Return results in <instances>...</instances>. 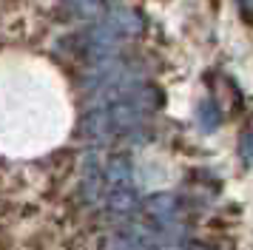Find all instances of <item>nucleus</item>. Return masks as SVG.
Wrapping results in <instances>:
<instances>
[{
  "instance_id": "obj_9",
  "label": "nucleus",
  "mask_w": 253,
  "mask_h": 250,
  "mask_svg": "<svg viewBox=\"0 0 253 250\" xmlns=\"http://www.w3.org/2000/svg\"><path fill=\"white\" fill-rule=\"evenodd\" d=\"M236 3V9H239L242 20L248 23V26H253V0H233Z\"/></svg>"
},
{
  "instance_id": "obj_5",
  "label": "nucleus",
  "mask_w": 253,
  "mask_h": 250,
  "mask_svg": "<svg viewBox=\"0 0 253 250\" xmlns=\"http://www.w3.org/2000/svg\"><path fill=\"white\" fill-rule=\"evenodd\" d=\"M69 11L74 17H80V20H100L105 17V0H69Z\"/></svg>"
},
{
  "instance_id": "obj_10",
  "label": "nucleus",
  "mask_w": 253,
  "mask_h": 250,
  "mask_svg": "<svg viewBox=\"0 0 253 250\" xmlns=\"http://www.w3.org/2000/svg\"><path fill=\"white\" fill-rule=\"evenodd\" d=\"M12 233L6 230V227H0V250H12Z\"/></svg>"
},
{
  "instance_id": "obj_4",
  "label": "nucleus",
  "mask_w": 253,
  "mask_h": 250,
  "mask_svg": "<svg viewBox=\"0 0 253 250\" xmlns=\"http://www.w3.org/2000/svg\"><path fill=\"white\" fill-rule=\"evenodd\" d=\"M145 210H148L154 219L168 222V219L176 216V199H173L171 193H157V196H151L148 202H145Z\"/></svg>"
},
{
  "instance_id": "obj_11",
  "label": "nucleus",
  "mask_w": 253,
  "mask_h": 250,
  "mask_svg": "<svg viewBox=\"0 0 253 250\" xmlns=\"http://www.w3.org/2000/svg\"><path fill=\"white\" fill-rule=\"evenodd\" d=\"M194 250H205V248H194Z\"/></svg>"
},
{
  "instance_id": "obj_7",
  "label": "nucleus",
  "mask_w": 253,
  "mask_h": 250,
  "mask_svg": "<svg viewBox=\"0 0 253 250\" xmlns=\"http://www.w3.org/2000/svg\"><path fill=\"white\" fill-rule=\"evenodd\" d=\"M103 179H108L111 188H126L131 185V165H128L126 157H117L108 162V168L103 170Z\"/></svg>"
},
{
  "instance_id": "obj_3",
  "label": "nucleus",
  "mask_w": 253,
  "mask_h": 250,
  "mask_svg": "<svg viewBox=\"0 0 253 250\" xmlns=\"http://www.w3.org/2000/svg\"><path fill=\"white\" fill-rule=\"evenodd\" d=\"M105 208H108L114 216H131L139 208V199L128 185L126 188H111L108 196H105Z\"/></svg>"
},
{
  "instance_id": "obj_8",
  "label": "nucleus",
  "mask_w": 253,
  "mask_h": 250,
  "mask_svg": "<svg viewBox=\"0 0 253 250\" xmlns=\"http://www.w3.org/2000/svg\"><path fill=\"white\" fill-rule=\"evenodd\" d=\"M239 157L245 159L248 165H253V125H248L239 134Z\"/></svg>"
},
{
  "instance_id": "obj_2",
  "label": "nucleus",
  "mask_w": 253,
  "mask_h": 250,
  "mask_svg": "<svg viewBox=\"0 0 253 250\" xmlns=\"http://www.w3.org/2000/svg\"><path fill=\"white\" fill-rule=\"evenodd\" d=\"M80 134L91 142H108L114 136V128H111V120H108V111L105 108H91L80 120Z\"/></svg>"
},
{
  "instance_id": "obj_1",
  "label": "nucleus",
  "mask_w": 253,
  "mask_h": 250,
  "mask_svg": "<svg viewBox=\"0 0 253 250\" xmlns=\"http://www.w3.org/2000/svg\"><path fill=\"white\" fill-rule=\"evenodd\" d=\"M105 26L117 34V37H139L145 29V20L137 9L131 6H117V9L105 11Z\"/></svg>"
},
{
  "instance_id": "obj_6",
  "label": "nucleus",
  "mask_w": 253,
  "mask_h": 250,
  "mask_svg": "<svg viewBox=\"0 0 253 250\" xmlns=\"http://www.w3.org/2000/svg\"><path fill=\"white\" fill-rule=\"evenodd\" d=\"M196 123L202 131L208 134H213L219 125H222V111H219L216 100H202L199 102V108H196Z\"/></svg>"
}]
</instances>
